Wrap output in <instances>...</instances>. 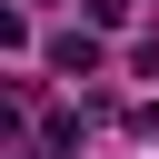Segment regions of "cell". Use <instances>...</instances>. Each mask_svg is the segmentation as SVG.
<instances>
[{"label": "cell", "mask_w": 159, "mask_h": 159, "mask_svg": "<svg viewBox=\"0 0 159 159\" xmlns=\"http://www.w3.org/2000/svg\"><path fill=\"white\" fill-rule=\"evenodd\" d=\"M50 70H70V80H99V40H89V30H60V40H50Z\"/></svg>", "instance_id": "obj_1"}]
</instances>
